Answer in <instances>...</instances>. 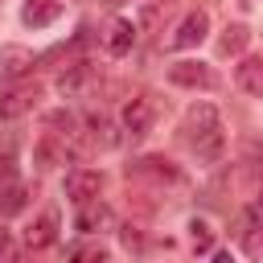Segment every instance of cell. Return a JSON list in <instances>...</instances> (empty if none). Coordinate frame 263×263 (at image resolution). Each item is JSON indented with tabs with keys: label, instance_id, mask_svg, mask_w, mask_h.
<instances>
[{
	"label": "cell",
	"instance_id": "cell-1",
	"mask_svg": "<svg viewBox=\"0 0 263 263\" xmlns=\"http://www.w3.org/2000/svg\"><path fill=\"white\" fill-rule=\"evenodd\" d=\"M238 242H242V251L255 263H263V210H242V218H238Z\"/></svg>",
	"mask_w": 263,
	"mask_h": 263
},
{
	"label": "cell",
	"instance_id": "cell-2",
	"mask_svg": "<svg viewBox=\"0 0 263 263\" xmlns=\"http://www.w3.org/2000/svg\"><path fill=\"white\" fill-rule=\"evenodd\" d=\"M168 78H173L177 86H201V90L218 86V74H214L205 62H177V66H168Z\"/></svg>",
	"mask_w": 263,
	"mask_h": 263
},
{
	"label": "cell",
	"instance_id": "cell-3",
	"mask_svg": "<svg viewBox=\"0 0 263 263\" xmlns=\"http://www.w3.org/2000/svg\"><path fill=\"white\" fill-rule=\"evenodd\" d=\"M99 189H103V173H95V168H78V173H70V177H66V197H70V201H78V205L95 201V197H99Z\"/></svg>",
	"mask_w": 263,
	"mask_h": 263
},
{
	"label": "cell",
	"instance_id": "cell-4",
	"mask_svg": "<svg viewBox=\"0 0 263 263\" xmlns=\"http://www.w3.org/2000/svg\"><path fill=\"white\" fill-rule=\"evenodd\" d=\"M33 103H37V86H29V82L8 86V90H0V119H21Z\"/></svg>",
	"mask_w": 263,
	"mask_h": 263
},
{
	"label": "cell",
	"instance_id": "cell-5",
	"mask_svg": "<svg viewBox=\"0 0 263 263\" xmlns=\"http://www.w3.org/2000/svg\"><path fill=\"white\" fill-rule=\"evenodd\" d=\"M205 33H210V21H205V12H189L181 25H177V33H173V49H193V45H201L205 41Z\"/></svg>",
	"mask_w": 263,
	"mask_h": 263
},
{
	"label": "cell",
	"instance_id": "cell-6",
	"mask_svg": "<svg viewBox=\"0 0 263 263\" xmlns=\"http://www.w3.org/2000/svg\"><path fill=\"white\" fill-rule=\"evenodd\" d=\"M185 127H189V136H193V144H197V140H205V136L218 132V111H214L210 103H197V107H189Z\"/></svg>",
	"mask_w": 263,
	"mask_h": 263
},
{
	"label": "cell",
	"instance_id": "cell-7",
	"mask_svg": "<svg viewBox=\"0 0 263 263\" xmlns=\"http://www.w3.org/2000/svg\"><path fill=\"white\" fill-rule=\"evenodd\" d=\"M33 53L25 49V45H4L0 49V78H21V74H29L33 70Z\"/></svg>",
	"mask_w": 263,
	"mask_h": 263
},
{
	"label": "cell",
	"instance_id": "cell-8",
	"mask_svg": "<svg viewBox=\"0 0 263 263\" xmlns=\"http://www.w3.org/2000/svg\"><path fill=\"white\" fill-rule=\"evenodd\" d=\"M58 12H62L58 0H25V4H21V21H25L29 29H45V25H53Z\"/></svg>",
	"mask_w": 263,
	"mask_h": 263
},
{
	"label": "cell",
	"instance_id": "cell-9",
	"mask_svg": "<svg viewBox=\"0 0 263 263\" xmlns=\"http://www.w3.org/2000/svg\"><path fill=\"white\" fill-rule=\"evenodd\" d=\"M152 115H156L152 99H132V103L123 107V127H127L132 136H144V132L152 127Z\"/></svg>",
	"mask_w": 263,
	"mask_h": 263
},
{
	"label": "cell",
	"instance_id": "cell-10",
	"mask_svg": "<svg viewBox=\"0 0 263 263\" xmlns=\"http://www.w3.org/2000/svg\"><path fill=\"white\" fill-rule=\"evenodd\" d=\"M25 205H29V189H25L21 181L4 177V181H0V214H4V218H12V214H21Z\"/></svg>",
	"mask_w": 263,
	"mask_h": 263
},
{
	"label": "cell",
	"instance_id": "cell-11",
	"mask_svg": "<svg viewBox=\"0 0 263 263\" xmlns=\"http://www.w3.org/2000/svg\"><path fill=\"white\" fill-rule=\"evenodd\" d=\"M234 78H238V86H242L247 95L263 99V58H242L238 70H234Z\"/></svg>",
	"mask_w": 263,
	"mask_h": 263
},
{
	"label": "cell",
	"instance_id": "cell-12",
	"mask_svg": "<svg viewBox=\"0 0 263 263\" xmlns=\"http://www.w3.org/2000/svg\"><path fill=\"white\" fill-rule=\"evenodd\" d=\"M53 238H58V214H41V218L29 226V234H25L29 251H41V247H49Z\"/></svg>",
	"mask_w": 263,
	"mask_h": 263
},
{
	"label": "cell",
	"instance_id": "cell-13",
	"mask_svg": "<svg viewBox=\"0 0 263 263\" xmlns=\"http://www.w3.org/2000/svg\"><path fill=\"white\" fill-rule=\"evenodd\" d=\"M132 45H136V25H132V21H115L111 33H107V49H111L115 58H123Z\"/></svg>",
	"mask_w": 263,
	"mask_h": 263
},
{
	"label": "cell",
	"instance_id": "cell-14",
	"mask_svg": "<svg viewBox=\"0 0 263 263\" xmlns=\"http://www.w3.org/2000/svg\"><path fill=\"white\" fill-rule=\"evenodd\" d=\"M103 226H111V210L107 205H82V214H78V230H86V234H95V230H103Z\"/></svg>",
	"mask_w": 263,
	"mask_h": 263
},
{
	"label": "cell",
	"instance_id": "cell-15",
	"mask_svg": "<svg viewBox=\"0 0 263 263\" xmlns=\"http://www.w3.org/2000/svg\"><path fill=\"white\" fill-rule=\"evenodd\" d=\"M86 82H90V66H86V62H78V66H70V70L58 78V90H62V95H78Z\"/></svg>",
	"mask_w": 263,
	"mask_h": 263
},
{
	"label": "cell",
	"instance_id": "cell-16",
	"mask_svg": "<svg viewBox=\"0 0 263 263\" xmlns=\"http://www.w3.org/2000/svg\"><path fill=\"white\" fill-rule=\"evenodd\" d=\"M242 45H247V29H242V25H230V29L222 33V41H218L222 53H238Z\"/></svg>",
	"mask_w": 263,
	"mask_h": 263
},
{
	"label": "cell",
	"instance_id": "cell-17",
	"mask_svg": "<svg viewBox=\"0 0 263 263\" xmlns=\"http://www.w3.org/2000/svg\"><path fill=\"white\" fill-rule=\"evenodd\" d=\"M193 148H197V160H218V156H222V127H218L214 136H205V140H197Z\"/></svg>",
	"mask_w": 263,
	"mask_h": 263
},
{
	"label": "cell",
	"instance_id": "cell-18",
	"mask_svg": "<svg viewBox=\"0 0 263 263\" xmlns=\"http://www.w3.org/2000/svg\"><path fill=\"white\" fill-rule=\"evenodd\" d=\"M70 263H111V255L99 247H78V251H70Z\"/></svg>",
	"mask_w": 263,
	"mask_h": 263
},
{
	"label": "cell",
	"instance_id": "cell-19",
	"mask_svg": "<svg viewBox=\"0 0 263 263\" xmlns=\"http://www.w3.org/2000/svg\"><path fill=\"white\" fill-rule=\"evenodd\" d=\"M189 242H193L197 251H210V242H214V230H210L205 222H193V226H189Z\"/></svg>",
	"mask_w": 263,
	"mask_h": 263
},
{
	"label": "cell",
	"instance_id": "cell-20",
	"mask_svg": "<svg viewBox=\"0 0 263 263\" xmlns=\"http://www.w3.org/2000/svg\"><path fill=\"white\" fill-rule=\"evenodd\" d=\"M0 263H16L12 259V234L8 230H0Z\"/></svg>",
	"mask_w": 263,
	"mask_h": 263
},
{
	"label": "cell",
	"instance_id": "cell-21",
	"mask_svg": "<svg viewBox=\"0 0 263 263\" xmlns=\"http://www.w3.org/2000/svg\"><path fill=\"white\" fill-rule=\"evenodd\" d=\"M214 263H234V259H230V255L222 251V255H214Z\"/></svg>",
	"mask_w": 263,
	"mask_h": 263
},
{
	"label": "cell",
	"instance_id": "cell-22",
	"mask_svg": "<svg viewBox=\"0 0 263 263\" xmlns=\"http://www.w3.org/2000/svg\"><path fill=\"white\" fill-rule=\"evenodd\" d=\"M111 4H123V0H111Z\"/></svg>",
	"mask_w": 263,
	"mask_h": 263
}]
</instances>
